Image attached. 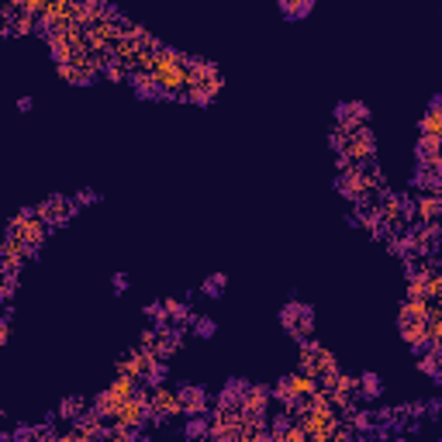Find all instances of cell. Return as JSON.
Segmentation results:
<instances>
[{
  "label": "cell",
  "mask_w": 442,
  "mask_h": 442,
  "mask_svg": "<svg viewBox=\"0 0 442 442\" xmlns=\"http://www.w3.org/2000/svg\"><path fill=\"white\" fill-rule=\"evenodd\" d=\"M156 77H159V84L163 87H180L183 84V73H180V66H177V59L170 56V59H163L159 66H156Z\"/></svg>",
  "instance_id": "obj_1"
},
{
  "label": "cell",
  "mask_w": 442,
  "mask_h": 442,
  "mask_svg": "<svg viewBox=\"0 0 442 442\" xmlns=\"http://www.w3.org/2000/svg\"><path fill=\"white\" fill-rule=\"evenodd\" d=\"M280 3H283L287 14H304V10L311 7V0H280Z\"/></svg>",
  "instance_id": "obj_2"
},
{
  "label": "cell",
  "mask_w": 442,
  "mask_h": 442,
  "mask_svg": "<svg viewBox=\"0 0 442 442\" xmlns=\"http://www.w3.org/2000/svg\"><path fill=\"white\" fill-rule=\"evenodd\" d=\"M125 287H128V280H125V273H118L114 276V290H125Z\"/></svg>",
  "instance_id": "obj_3"
}]
</instances>
